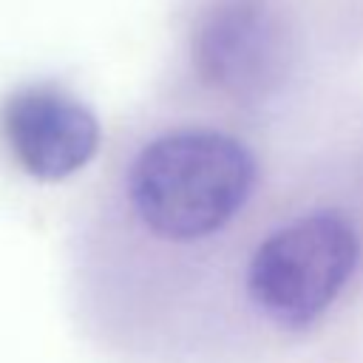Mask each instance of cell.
I'll return each mask as SVG.
<instances>
[{
	"label": "cell",
	"mask_w": 363,
	"mask_h": 363,
	"mask_svg": "<svg viewBox=\"0 0 363 363\" xmlns=\"http://www.w3.org/2000/svg\"><path fill=\"white\" fill-rule=\"evenodd\" d=\"M252 184L255 162L238 139L216 130H173L139 150L128 196L153 235L196 241L221 230Z\"/></svg>",
	"instance_id": "cell-1"
},
{
	"label": "cell",
	"mask_w": 363,
	"mask_h": 363,
	"mask_svg": "<svg viewBox=\"0 0 363 363\" xmlns=\"http://www.w3.org/2000/svg\"><path fill=\"white\" fill-rule=\"evenodd\" d=\"M357 233L340 213H309L267 235L247 269L250 301L269 320L303 329L346 286L357 264Z\"/></svg>",
	"instance_id": "cell-2"
},
{
	"label": "cell",
	"mask_w": 363,
	"mask_h": 363,
	"mask_svg": "<svg viewBox=\"0 0 363 363\" xmlns=\"http://www.w3.org/2000/svg\"><path fill=\"white\" fill-rule=\"evenodd\" d=\"M3 136L20 167L57 182L77 173L96 153V116L57 88H23L3 105Z\"/></svg>",
	"instance_id": "cell-3"
},
{
	"label": "cell",
	"mask_w": 363,
	"mask_h": 363,
	"mask_svg": "<svg viewBox=\"0 0 363 363\" xmlns=\"http://www.w3.org/2000/svg\"><path fill=\"white\" fill-rule=\"evenodd\" d=\"M284 60L275 14L261 0H221L201 23L196 62L204 79L233 96L267 91Z\"/></svg>",
	"instance_id": "cell-4"
}]
</instances>
